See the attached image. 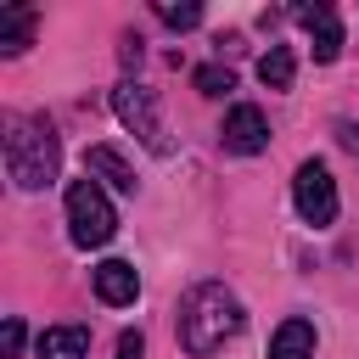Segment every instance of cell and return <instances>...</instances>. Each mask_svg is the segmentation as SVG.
Returning <instances> with one entry per match:
<instances>
[{
	"instance_id": "cell-1",
	"label": "cell",
	"mask_w": 359,
	"mask_h": 359,
	"mask_svg": "<svg viewBox=\"0 0 359 359\" xmlns=\"http://www.w3.org/2000/svg\"><path fill=\"white\" fill-rule=\"evenodd\" d=\"M241 320H247V309H241V297L224 280H196L180 297V320H174L180 325V348L191 359H208L213 348H224L241 331Z\"/></svg>"
},
{
	"instance_id": "cell-2",
	"label": "cell",
	"mask_w": 359,
	"mask_h": 359,
	"mask_svg": "<svg viewBox=\"0 0 359 359\" xmlns=\"http://www.w3.org/2000/svg\"><path fill=\"white\" fill-rule=\"evenodd\" d=\"M6 174L22 191H45L62 174V140H56L50 118H39V112H11L6 118Z\"/></svg>"
},
{
	"instance_id": "cell-3",
	"label": "cell",
	"mask_w": 359,
	"mask_h": 359,
	"mask_svg": "<svg viewBox=\"0 0 359 359\" xmlns=\"http://www.w3.org/2000/svg\"><path fill=\"white\" fill-rule=\"evenodd\" d=\"M118 230V213L107 202V191L95 180H73L67 185V236L73 247H107Z\"/></svg>"
},
{
	"instance_id": "cell-4",
	"label": "cell",
	"mask_w": 359,
	"mask_h": 359,
	"mask_svg": "<svg viewBox=\"0 0 359 359\" xmlns=\"http://www.w3.org/2000/svg\"><path fill=\"white\" fill-rule=\"evenodd\" d=\"M112 112H118V123H123L151 157H168V135H163V118H157V101H151L146 84L123 79V84L112 90Z\"/></svg>"
},
{
	"instance_id": "cell-5",
	"label": "cell",
	"mask_w": 359,
	"mask_h": 359,
	"mask_svg": "<svg viewBox=\"0 0 359 359\" xmlns=\"http://www.w3.org/2000/svg\"><path fill=\"white\" fill-rule=\"evenodd\" d=\"M292 202H297L303 224H314V230H325V224L337 219V180H331V168H325L320 157L297 163V174H292Z\"/></svg>"
},
{
	"instance_id": "cell-6",
	"label": "cell",
	"mask_w": 359,
	"mask_h": 359,
	"mask_svg": "<svg viewBox=\"0 0 359 359\" xmlns=\"http://www.w3.org/2000/svg\"><path fill=\"white\" fill-rule=\"evenodd\" d=\"M219 140H224V151H236V157H258V151L269 146V118H264L252 101H241V107L224 112Z\"/></svg>"
},
{
	"instance_id": "cell-7",
	"label": "cell",
	"mask_w": 359,
	"mask_h": 359,
	"mask_svg": "<svg viewBox=\"0 0 359 359\" xmlns=\"http://www.w3.org/2000/svg\"><path fill=\"white\" fill-rule=\"evenodd\" d=\"M297 22L314 39V62H337L342 56V17H337V6H303Z\"/></svg>"
},
{
	"instance_id": "cell-8",
	"label": "cell",
	"mask_w": 359,
	"mask_h": 359,
	"mask_svg": "<svg viewBox=\"0 0 359 359\" xmlns=\"http://www.w3.org/2000/svg\"><path fill=\"white\" fill-rule=\"evenodd\" d=\"M95 297L112 303V309H129V303L140 297V275H135V264H129V258H107V264H95Z\"/></svg>"
},
{
	"instance_id": "cell-9",
	"label": "cell",
	"mask_w": 359,
	"mask_h": 359,
	"mask_svg": "<svg viewBox=\"0 0 359 359\" xmlns=\"http://www.w3.org/2000/svg\"><path fill=\"white\" fill-rule=\"evenodd\" d=\"M34 22H39L34 6H6L0 11V56H22L34 45Z\"/></svg>"
},
{
	"instance_id": "cell-10",
	"label": "cell",
	"mask_w": 359,
	"mask_h": 359,
	"mask_svg": "<svg viewBox=\"0 0 359 359\" xmlns=\"http://www.w3.org/2000/svg\"><path fill=\"white\" fill-rule=\"evenodd\" d=\"M84 174L107 180L112 191H135V168H129V157L112 151V146H90V151H84Z\"/></svg>"
},
{
	"instance_id": "cell-11",
	"label": "cell",
	"mask_w": 359,
	"mask_h": 359,
	"mask_svg": "<svg viewBox=\"0 0 359 359\" xmlns=\"http://www.w3.org/2000/svg\"><path fill=\"white\" fill-rule=\"evenodd\" d=\"M34 348H39V359H84L90 353V331L84 325H45Z\"/></svg>"
},
{
	"instance_id": "cell-12",
	"label": "cell",
	"mask_w": 359,
	"mask_h": 359,
	"mask_svg": "<svg viewBox=\"0 0 359 359\" xmlns=\"http://www.w3.org/2000/svg\"><path fill=\"white\" fill-rule=\"evenodd\" d=\"M269 359H314V325L309 320H280L269 337Z\"/></svg>"
},
{
	"instance_id": "cell-13",
	"label": "cell",
	"mask_w": 359,
	"mask_h": 359,
	"mask_svg": "<svg viewBox=\"0 0 359 359\" xmlns=\"http://www.w3.org/2000/svg\"><path fill=\"white\" fill-rule=\"evenodd\" d=\"M258 79H264L269 90H292V79H297V56H292V45H269V50L258 56Z\"/></svg>"
},
{
	"instance_id": "cell-14",
	"label": "cell",
	"mask_w": 359,
	"mask_h": 359,
	"mask_svg": "<svg viewBox=\"0 0 359 359\" xmlns=\"http://www.w3.org/2000/svg\"><path fill=\"white\" fill-rule=\"evenodd\" d=\"M191 84H196L202 95H230V90H236V73H230V67H196Z\"/></svg>"
},
{
	"instance_id": "cell-15",
	"label": "cell",
	"mask_w": 359,
	"mask_h": 359,
	"mask_svg": "<svg viewBox=\"0 0 359 359\" xmlns=\"http://www.w3.org/2000/svg\"><path fill=\"white\" fill-rule=\"evenodd\" d=\"M157 17H163L168 28H196V22H202V6H196V0H185V6H168V0H163V6H157Z\"/></svg>"
},
{
	"instance_id": "cell-16",
	"label": "cell",
	"mask_w": 359,
	"mask_h": 359,
	"mask_svg": "<svg viewBox=\"0 0 359 359\" xmlns=\"http://www.w3.org/2000/svg\"><path fill=\"white\" fill-rule=\"evenodd\" d=\"M0 342H6V359H17V353H22V320H17V314L6 320V337H0Z\"/></svg>"
},
{
	"instance_id": "cell-17",
	"label": "cell",
	"mask_w": 359,
	"mask_h": 359,
	"mask_svg": "<svg viewBox=\"0 0 359 359\" xmlns=\"http://www.w3.org/2000/svg\"><path fill=\"white\" fill-rule=\"evenodd\" d=\"M337 140H342V151H348V157H359V123H348V118H342V123H337Z\"/></svg>"
},
{
	"instance_id": "cell-18",
	"label": "cell",
	"mask_w": 359,
	"mask_h": 359,
	"mask_svg": "<svg viewBox=\"0 0 359 359\" xmlns=\"http://www.w3.org/2000/svg\"><path fill=\"white\" fill-rule=\"evenodd\" d=\"M118 45H123V50H118V56H123V67H140V34H123Z\"/></svg>"
},
{
	"instance_id": "cell-19",
	"label": "cell",
	"mask_w": 359,
	"mask_h": 359,
	"mask_svg": "<svg viewBox=\"0 0 359 359\" xmlns=\"http://www.w3.org/2000/svg\"><path fill=\"white\" fill-rule=\"evenodd\" d=\"M140 348H146L140 331H123V337H118V359H140Z\"/></svg>"
}]
</instances>
